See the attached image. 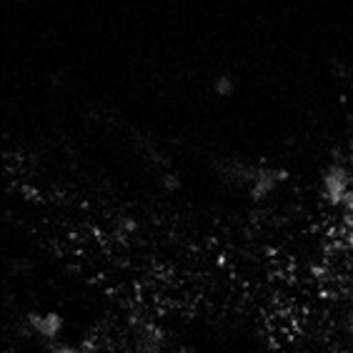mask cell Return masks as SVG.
<instances>
[{
  "label": "cell",
  "mask_w": 353,
  "mask_h": 353,
  "mask_svg": "<svg viewBox=\"0 0 353 353\" xmlns=\"http://www.w3.org/2000/svg\"><path fill=\"white\" fill-rule=\"evenodd\" d=\"M33 326L38 328V331H41L46 339H55L63 323H61V319H58V316H43V319L33 316Z\"/></svg>",
  "instance_id": "6da1fadb"
},
{
  "label": "cell",
  "mask_w": 353,
  "mask_h": 353,
  "mask_svg": "<svg viewBox=\"0 0 353 353\" xmlns=\"http://www.w3.org/2000/svg\"><path fill=\"white\" fill-rule=\"evenodd\" d=\"M213 93L225 98V95L233 93V75L228 73H221L218 78H213Z\"/></svg>",
  "instance_id": "7a4b0ae2"
},
{
  "label": "cell",
  "mask_w": 353,
  "mask_h": 353,
  "mask_svg": "<svg viewBox=\"0 0 353 353\" xmlns=\"http://www.w3.org/2000/svg\"><path fill=\"white\" fill-rule=\"evenodd\" d=\"M55 353H83V351H75V348H61V351H55Z\"/></svg>",
  "instance_id": "3957f363"
}]
</instances>
